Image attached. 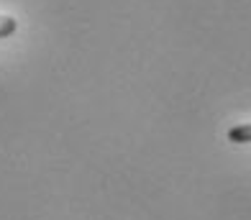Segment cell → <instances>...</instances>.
I'll return each mask as SVG.
<instances>
[{
	"label": "cell",
	"mask_w": 251,
	"mask_h": 220,
	"mask_svg": "<svg viewBox=\"0 0 251 220\" xmlns=\"http://www.w3.org/2000/svg\"><path fill=\"white\" fill-rule=\"evenodd\" d=\"M228 141L231 144H251V123L233 125V128L228 131Z\"/></svg>",
	"instance_id": "cell-1"
},
{
	"label": "cell",
	"mask_w": 251,
	"mask_h": 220,
	"mask_svg": "<svg viewBox=\"0 0 251 220\" xmlns=\"http://www.w3.org/2000/svg\"><path fill=\"white\" fill-rule=\"evenodd\" d=\"M18 31V21L10 16H0V39H8Z\"/></svg>",
	"instance_id": "cell-2"
}]
</instances>
